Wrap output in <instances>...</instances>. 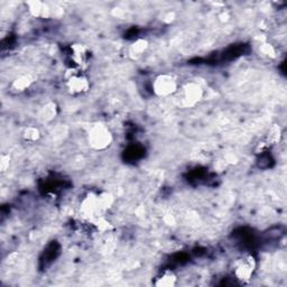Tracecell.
<instances>
[{
  "label": "cell",
  "mask_w": 287,
  "mask_h": 287,
  "mask_svg": "<svg viewBox=\"0 0 287 287\" xmlns=\"http://www.w3.org/2000/svg\"><path fill=\"white\" fill-rule=\"evenodd\" d=\"M114 202V195L109 192H102L99 194L89 193L81 202V216L89 222L99 217H104L106 212L113 207Z\"/></svg>",
  "instance_id": "6da1fadb"
},
{
  "label": "cell",
  "mask_w": 287,
  "mask_h": 287,
  "mask_svg": "<svg viewBox=\"0 0 287 287\" xmlns=\"http://www.w3.org/2000/svg\"><path fill=\"white\" fill-rule=\"evenodd\" d=\"M65 89L68 94L79 97L87 93L90 89V81L83 70L76 67L68 68L65 73Z\"/></svg>",
  "instance_id": "7a4b0ae2"
},
{
  "label": "cell",
  "mask_w": 287,
  "mask_h": 287,
  "mask_svg": "<svg viewBox=\"0 0 287 287\" xmlns=\"http://www.w3.org/2000/svg\"><path fill=\"white\" fill-rule=\"evenodd\" d=\"M114 141L113 132L107 126L102 123H96L89 129L88 144L89 146L97 152L108 149Z\"/></svg>",
  "instance_id": "3957f363"
},
{
  "label": "cell",
  "mask_w": 287,
  "mask_h": 287,
  "mask_svg": "<svg viewBox=\"0 0 287 287\" xmlns=\"http://www.w3.org/2000/svg\"><path fill=\"white\" fill-rule=\"evenodd\" d=\"M153 91L157 97H171L178 91V80L171 73L157 75L153 81Z\"/></svg>",
  "instance_id": "277c9868"
},
{
  "label": "cell",
  "mask_w": 287,
  "mask_h": 287,
  "mask_svg": "<svg viewBox=\"0 0 287 287\" xmlns=\"http://www.w3.org/2000/svg\"><path fill=\"white\" fill-rule=\"evenodd\" d=\"M203 98V90L196 82L184 84L179 91V102L184 108H192L199 104Z\"/></svg>",
  "instance_id": "5b68a950"
},
{
  "label": "cell",
  "mask_w": 287,
  "mask_h": 287,
  "mask_svg": "<svg viewBox=\"0 0 287 287\" xmlns=\"http://www.w3.org/2000/svg\"><path fill=\"white\" fill-rule=\"evenodd\" d=\"M256 269V259L252 255H243L234 265V276L240 282L250 281Z\"/></svg>",
  "instance_id": "8992f818"
},
{
  "label": "cell",
  "mask_w": 287,
  "mask_h": 287,
  "mask_svg": "<svg viewBox=\"0 0 287 287\" xmlns=\"http://www.w3.org/2000/svg\"><path fill=\"white\" fill-rule=\"evenodd\" d=\"M70 54L71 58L73 63H75L76 68H80V70H83V67L85 66V64L88 63L89 58V49L83 44H73L70 49Z\"/></svg>",
  "instance_id": "52a82bcc"
},
{
  "label": "cell",
  "mask_w": 287,
  "mask_h": 287,
  "mask_svg": "<svg viewBox=\"0 0 287 287\" xmlns=\"http://www.w3.org/2000/svg\"><path fill=\"white\" fill-rule=\"evenodd\" d=\"M26 5L29 14L36 17V18H50L52 16V9L49 7V5L40 1V0H32V1H28Z\"/></svg>",
  "instance_id": "ba28073f"
},
{
  "label": "cell",
  "mask_w": 287,
  "mask_h": 287,
  "mask_svg": "<svg viewBox=\"0 0 287 287\" xmlns=\"http://www.w3.org/2000/svg\"><path fill=\"white\" fill-rule=\"evenodd\" d=\"M147 49H148L147 40H145V38H138V40L131 43L129 49H128V53H129V57L132 59H137L143 57Z\"/></svg>",
  "instance_id": "9c48e42d"
},
{
  "label": "cell",
  "mask_w": 287,
  "mask_h": 287,
  "mask_svg": "<svg viewBox=\"0 0 287 287\" xmlns=\"http://www.w3.org/2000/svg\"><path fill=\"white\" fill-rule=\"evenodd\" d=\"M177 276L173 271L167 269L163 272L160 276L156 278L155 285L157 287H173L176 285Z\"/></svg>",
  "instance_id": "30bf717a"
},
{
  "label": "cell",
  "mask_w": 287,
  "mask_h": 287,
  "mask_svg": "<svg viewBox=\"0 0 287 287\" xmlns=\"http://www.w3.org/2000/svg\"><path fill=\"white\" fill-rule=\"evenodd\" d=\"M34 80L29 74L20 75L18 78L15 79L11 83V90L15 92H24L26 91L27 89L31 88V85L33 84Z\"/></svg>",
  "instance_id": "8fae6325"
},
{
  "label": "cell",
  "mask_w": 287,
  "mask_h": 287,
  "mask_svg": "<svg viewBox=\"0 0 287 287\" xmlns=\"http://www.w3.org/2000/svg\"><path fill=\"white\" fill-rule=\"evenodd\" d=\"M57 115V107L54 102H49L46 104L40 111V118L43 121H52Z\"/></svg>",
  "instance_id": "7c38bea8"
},
{
  "label": "cell",
  "mask_w": 287,
  "mask_h": 287,
  "mask_svg": "<svg viewBox=\"0 0 287 287\" xmlns=\"http://www.w3.org/2000/svg\"><path fill=\"white\" fill-rule=\"evenodd\" d=\"M91 224L96 227V228L100 231V232H109V231L114 230V226L111 222L106 219V217H99L97 219L90 221Z\"/></svg>",
  "instance_id": "4fadbf2b"
},
{
  "label": "cell",
  "mask_w": 287,
  "mask_h": 287,
  "mask_svg": "<svg viewBox=\"0 0 287 287\" xmlns=\"http://www.w3.org/2000/svg\"><path fill=\"white\" fill-rule=\"evenodd\" d=\"M21 136H23L24 140L29 141V143H35V141H37L41 138V131L38 130V128L36 127H33V126L26 127L24 129Z\"/></svg>",
  "instance_id": "5bb4252c"
},
{
  "label": "cell",
  "mask_w": 287,
  "mask_h": 287,
  "mask_svg": "<svg viewBox=\"0 0 287 287\" xmlns=\"http://www.w3.org/2000/svg\"><path fill=\"white\" fill-rule=\"evenodd\" d=\"M281 137H282L281 128L278 126H274L268 134V143L275 144L277 141H280Z\"/></svg>",
  "instance_id": "9a60e30c"
},
{
  "label": "cell",
  "mask_w": 287,
  "mask_h": 287,
  "mask_svg": "<svg viewBox=\"0 0 287 287\" xmlns=\"http://www.w3.org/2000/svg\"><path fill=\"white\" fill-rule=\"evenodd\" d=\"M260 51L265 57H271V58L276 57V50L272 44H268V43H266V44H263L260 47Z\"/></svg>",
  "instance_id": "2e32d148"
},
{
  "label": "cell",
  "mask_w": 287,
  "mask_h": 287,
  "mask_svg": "<svg viewBox=\"0 0 287 287\" xmlns=\"http://www.w3.org/2000/svg\"><path fill=\"white\" fill-rule=\"evenodd\" d=\"M9 164L10 156L8 154H2L1 157H0V171H1V173H5L9 169Z\"/></svg>",
  "instance_id": "e0dca14e"
},
{
  "label": "cell",
  "mask_w": 287,
  "mask_h": 287,
  "mask_svg": "<svg viewBox=\"0 0 287 287\" xmlns=\"http://www.w3.org/2000/svg\"><path fill=\"white\" fill-rule=\"evenodd\" d=\"M174 18H175V15H174V12H169V14H167L166 16H165V18H164V20L166 21V23H172V21L174 20Z\"/></svg>",
  "instance_id": "ac0fdd59"
}]
</instances>
